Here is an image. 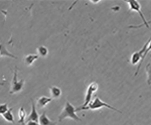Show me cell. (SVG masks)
Wrapping results in <instances>:
<instances>
[{"instance_id": "obj_1", "label": "cell", "mask_w": 151, "mask_h": 125, "mask_svg": "<svg viewBox=\"0 0 151 125\" xmlns=\"http://www.w3.org/2000/svg\"><path fill=\"white\" fill-rule=\"evenodd\" d=\"M76 111H77V108L75 106H73L69 101H67L64 107V110H63V112L58 116V121L62 122L65 118H70L73 120H76V121H81V119L76 114Z\"/></svg>"}, {"instance_id": "obj_2", "label": "cell", "mask_w": 151, "mask_h": 125, "mask_svg": "<svg viewBox=\"0 0 151 125\" xmlns=\"http://www.w3.org/2000/svg\"><path fill=\"white\" fill-rule=\"evenodd\" d=\"M128 5H129V8L131 9L132 11H136L138 14L141 16V18H142V21H143V24H141V25H130L129 26V28H139L141 26L145 25L146 27H149V24H148V21L146 20L145 16L143 15L142 11H141V5L140 3L137 1V0H128Z\"/></svg>"}, {"instance_id": "obj_3", "label": "cell", "mask_w": 151, "mask_h": 125, "mask_svg": "<svg viewBox=\"0 0 151 125\" xmlns=\"http://www.w3.org/2000/svg\"><path fill=\"white\" fill-rule=\"evenodd\" d=\"M103 107H106V108H109L111 110H113V111H117L120 113L121 111H119L118 109H116L115 107H112L111 105H109L108 103L104 102L103 100H101L98 96H96L94 98L93 100L91 101V103H90L89 105H88L87 107H85L83 110H98V109H101L103 108Z\"/></svg>"}, {"instance_id": "obj_4", "label": "cell", "mask_w": 151, "mask_h": 125, "mask_svg": "<svg viewBox=\"0 0 151 125\" xmlns=\"http://www.w3.org/2000/svg\"><path fill=\"white\" fill-rule=\"evenodd\" d=\"M151 41V36L150 38L145 43V45L143 46V48H141L140 51H136V53H134L132 56H131V64L132 65H137L138 63H142L143 60L145 59L146 57V51H147V48L148 46H149V43Z\"/></svg>"}, {"instance_id": "obj_5", "label": "cell", "mask_w": 151, "mask_h": 125, "mask_svg": "<svg viewBox=\"0 0 151 125\" xmlns=\"http://www.w3.org/2000/svg\"><path fill=\"white\" fill-rule=\"evenodd\" d=\"M98 88H99V86L97 83H91L89 86H88V88H87V94H86V98H85V102H84V104L82 105V106H80V107H78L77 108V111H82L83 109L85 108V107H87L88 105L91 103L92 101V97H93V94L95 92L98 90Z\"/></svg>"}, {"instance_id": "obj_6", "label": "cell", "mask_w": 151, "mask_h": 125, "mask_svg": "<svg viewBox=\"0 0 151 125\" xmlns=\"http://www.w3.org/2000/svg\"><path fill=\"white\" fill-rule=\"evenodd\" d=\"M17 71L18 69H14V74H13V79L11 82V89H10V94H15V93L20 92L23 89L24 86V80L19 81L17 79Z\"/></svg>"}, {"instance_id": "obj_7", "label": "cell", "mask_w": 151, "mask_h": 125, "mask_svg": "<svg viewBox=\"0 0 151 125\" xmlns=\"http://www.w3.org/2000/svg\"><path fill=\"white\" fill-rule=\"evenodd\" d=\"M26 119H27V122H29V121H35V122L40 121V117H38V113H37V111H36L35 103L33 100H31V112Z\"/></svg>"}, {"instance_id": "obj_8", "label": "cell", "mask_w": 151, "mask_h": 125, "mask_svg": "<svg viewBox=\"0 0 151 125\" xmlns=\"http://www.w3.org/2000/svg\"><path fill=\"white\" fill-rule=\"evenodd\" d=\"M52 98L50 97H47V96H41L40 98H38L37 100V107L38 108H43L45 107L47 104H50L52 102Z\"/></svg>"}, {"instance_id": "obj_9", "label": "cell", "mask_w": 151, "mask_h": 125, "mask_svg": "<svg viewBox=\"0 0 151 125\" xmlns=\"http://www.w3.org/2000/svg\"><path fill=\"white\" fill-rule=\"evenodd\" d=\"M40 125H57L55 122H52V120L48 119V117L47 116V112H43L42 114L40 116Z\"/></svg>"}, {"instance_id": "obj_10", "label": "cell", "mask_w": 151, "mask_h": 125, "mask_svg": "<svg viewBox=\"0 0 151 125\" xmlns=\"http://www.w3.org/2000/svg\"><path fill=\"white\" fill-rule=\"evenodd\" d=\"M50 95H52V99H58L60 96H62V90L60 88L55 87H50Z\"/></svg>"}, {"instance_id": "obj_11", "label": "cell", "mask_w": 151, "mask_h": 125, "mask_svg": "<svg viewBox=\"0 0 151 125\" xmlns=\"http://www.w3.org/2000/svg\"><path fill=\"white\" fill-rule=\"evenodd\" d=\"M37 59H38L37 55H28V56H26V57L24 58V63H25L26 66L30 67V66L33 65V63H35Z\"/></svg>"}, {"instance_id": "obj_12", "label": "cell", "mask_w": 151, "mask_h": 125, "mask_svg": "<svg viewBox=\"0 0 151 125\" xmlns=\"http://www.w3.org/2000/svg\"><path fill=\"white\" fill-rule=\"evenodd\" d=\"M18 117H19V120H18L19 123L24 124L25 118H27V117H26V112H25V110H24L23 107H21V108L19 109V111H18Z\"/></svg>"}, {"instance_id": "obj_13", "label": "cell", "mask_w": 151, "mask_h": 125, "mask_svg": "<svg viewBox=\"0 0 151 125\" xmlns=\"http://www.w3.org/2000/svg\"><path fill=\"white\" fill-rule=\"evenodd\" d=\"M0 56L1 57H9V58H13V59H17L15 56H13L12 53H8V51L6 50L5 46L4 45H1V51H0Z\"/></svg>"}, {"instance_id": "obj_14", "label": "cell", "mask_w": 151, "mask_h": 125, "mask_svg": "<svg viewBox=\"0 0 151 125\" xmlns=\"http://www.w3.org/2000/svg\"><path fill=\"white\" fill-rule=\"evenodd\" d=\"M2 117H3L7 122H12V123L14 122V116H13V114H12V109L11 108L9 109L4 115H2Z\"/></svg>"}, {"instance_id": "obj_15", "label": "cell", "mask_w": 151, "mask_h": 125, "mask_svg": "<svg viewBox=\"0 0 151 125\" xmlns=\"http://www.w3.org/2000/svg\"><path fill=\"white\" fill-rule=\"evenodd\" d=\"M37 51H38V55H40V57H43V58L47 57V56L48 55V50H47V46H38Z\"/></svg>"}, {"instance_id": "obj_16", "label": "cell", "mask_w": 151, "mask_h": 125, "mask_svg": "<svg viewBox=\"0 0 151 125\" xmlns=\"http://www.w3.org/2000/svg\"><path fill=\"white\" fill-rule=\"evenodd\" d=\"M146 72H147V84L151 85V63H149L146 67Z\"/></svg>"}, {"instance_id": "obj_17", "label": "cell", "mask_w": 151, "mask_h": 125, "mask_svg": "<svg viewBox=\"0 0 151 125\" xmlns=\"http://www.w3.org/2000/svg\"><path fill=\"white\" fill-rule=\"evenodd\" d=\"M9 109L10 108H8V104H7V103H4V104L0 105V114H1V116L5 114Z\"/></svg>"}, {"instance_id": "obj_18", "label": "cell", "mask_w": 151, "mask_h": 125, "mask_svg": "<svg viewBox=\"0 0 151 125\" xmlns=\"http://www.w3.org/2000/svg\"><path fill=\"white\" fill-rule=\"evenodd\" d=\"M26 125H40V122H35V121H29L26 123Z\"/></svg>"}, {"instance_id": "obj_19", "label": "cell", "mask_w": 151, "mask_h": 125, "mask_svg": "<svg viewBox=\"0 0 151 125\" xmlns=\"http://www.w3.org/2000/svg\"><path fill=\"white\" fill-rule=\"evenodd\" d=\"M150 51H151V41L149 43V46H148V48H147V51H146V56H147V53H149Z\"/></svg>"}, {"instance_id": "obj_20", "label": "cell", "mask_w": 151, "mask_h": 125, "mask_svg": "<svg viewBox=\"0 0 151 125\" xmlns=\"http://www.w3.org/2000/svg\"><path fill=\"white\" fill-rule=\"evenodd\" d=\"M150 23H151V20H150V21H148V24H150Z\"/></svg>"}]
</instances>
